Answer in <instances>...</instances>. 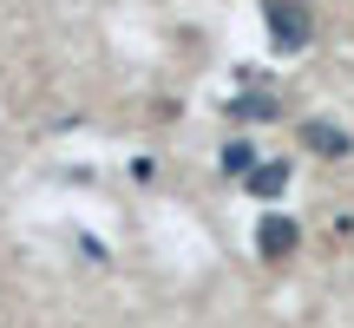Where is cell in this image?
Instances as JSON below:
<instances>
[{"instance_id": "6", "label": "cell", "mask_w": 354, "mask_h": 328, "mask_svg": "<svg viewBox=\"0 0 354 328\" xmlns=\"http://www.w3.org/2000/svg\"><path fill=\"white\" fill-rule=\"evenodd\" d=\"M230 105H236L243 118H276V112H282V105L269 99V92H243V99H230Z\"/></svg>"}, {"instance_id": "5", "label": "cell", "mask_w": 354, "mask_h": 328, "mask_svg": "<svg viewBox=\"0 0 354 328\" xmlns=\"http://www.w3.org/2000/svg\"><path fill=\"white\" fill-rule=\"evenodd\" d=\"M256 164H263V158H256L250 138H230V145H223V171H230V177H250Z\"/></svg>"}, {"instance_id": "3", "label": "cell", "mask_w": 354, "mask_h": 328, "mask_svg": "<svg viewBox=\"0 0 354 328\" xmlns=\"http://www.w3.org/2000/svg\"><path fill=\"white\" fill-rule=\"evenodd\" d=\"M302 145H308V152H322V158H348L354 152V138H348L342 125H328V118H308V125H302Z\"/></svg>"}, {"instance_id": "4", "label": "cell", "mask_w": 354, "mask_h": 328, "mask_svg": "<svg viewBox=\"0 0 354 328\" xmlns=\"http://www.w3.org/2000/svg\"><path fill=\"white\" fill-rule=\"evenodd\" d=\"M250 190H256V197H282V190H289V164H256Z\"/></svg>"}, {"instance_id": "2", "label": "cell", "mask_w": 354, "mask_h": 328, "mask_svg": "<svg viewBox=\"0 0 354 328\" xmlns=\"http://www.w3.org/2000/svg\"><path fill=\"white\" fill-rule=\"evenodd\" d=\"M295 243H302V230H295L289 217H263V224H256V250H263L269 263H282V256H295Z\"/></svg>"}, {"instance_id": "1", "label": "cell", "mask_w": 354, "mask_h": 328, "mask_svg": "<svg viewBox=\"0 0 354 328\" xmlns=\"http://www.w3.org/2000/svg\"><path fill=\"white\" fill-rule=\"evenodd\" d=\"M269 33H276V46L282 53H295V46H308V33H315V20H308V7L302 0H269Z\"/></svg>"}]
</instances>
